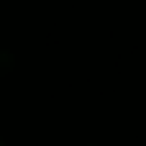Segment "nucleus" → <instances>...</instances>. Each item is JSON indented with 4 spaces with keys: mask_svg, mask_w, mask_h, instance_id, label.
<instances>
[{
    "mask_svg": "<svg viewBox=\"0 0 146 146\" xmlns=\"http://www.w3.org/2000/svg\"><path fill=\"white\" fill-rule=\"evenodd\" d=\"M0 146H5V144H3V141H0Z\"/></svg>",
    "mask_w": 146,
    "mask_h": 146,
    "instance_id": "obj_1",
    "label": "nucleus"
}]
</instances>
